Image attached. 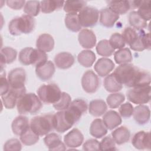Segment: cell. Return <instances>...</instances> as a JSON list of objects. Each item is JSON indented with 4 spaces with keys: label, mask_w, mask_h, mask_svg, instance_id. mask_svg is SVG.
<instances>
[{
    "label": "cell",
    "mask_w": 151,
    "mask_h": 151,
    "mask_svg": "<svg viewBox=\"0 0 151 151\" xmlns=\"http://www.w3.org/2000/svg\"><path fill=\"white\" fill-rule=\"evenodd\" d=\"M114 58L118 64H127L133 60L132 52L128 48H123L116 51L114 54Z\"/></svg>",
    "instance_id": "36"
},
{
    "label": "cell",
    "mask_w": 151,
    "mask_h": 151,
    "mask_svg": "<svg viewBox=\"0 0 151 151\" xmlns=\"http://www.w3.org/2000/svg\"><path fill=\"white\" fill-rule=\"evenodd\" d=\"M74 57L70 52H61L57 54L54 57L55 65L60 69L70 68L74 63Z\"/></svg>",
    "instance_id": "23"
},
{
    "label": "cell",
    "mask_w": 151,
    "mask_h": 151,
    "mask_svg": "<svg viewBox=\"0 0 151 151\" xmlns=\"http://www.w3.org/2000/svg\"><path fill=\"white\" fill-rule=\"evenodd\" d=\"M44 142L50 150H65L66 149L60 136L57 133H48L44 138Z\"/></svg>",
    "instance_id": "21"
},
{
    "label": "cell",
    "mask_w": 151,
    "mask_h": 151,
    "mask_svg": "<svg viewBox=\"0 0 151 151\" xmlns=\"http://www.w3.org/2000/svg\"><path fill=\"white\" fill-rule=\"evenodd\" d=\"M40 98L34 93H25L19 98L17 103L18 112L21 114H35L42 107Z\"/></svg>",
    "instance_id": "3"
},
{
    "label": "cell",
    "mask_w": 151,
    "mask_h": 151,
    "mask_svg": "<svg viewBox=\"0 0 151 151\" xmlns=\"http://www.w3.org/2000/svg\"><path fill=\"white\" fill-rule=\"evenodd\" d=\"M150 1H141L139 6L138 7V14L146 21L150 19Z\"/></svg>",
    "instance_id": "45"
},
{
    "label": "cell",
    "mask_w": 151,
    "mask_h": 151,
    "mask_svg": "<svg viewBox=\"0 0 151 151\" xmlns=\"http://www.w3.org/2000/svg\"><path fill=\"white\" fill-rule=\"evenodd\" d=\"M8 81L11 88L18 89L25 87L26 81L25 70L22 68H16L12 70L8 74Z\"/></svg>",
    "instance_id": "13"
},
{
    "label": "cell",
    "mask_w": 151,
    "mask_h": 151,
    "mask_svg": "<svg viewBox=\"0 0 151 151\" xmlns=\"http://www.w3.org/2000/svg\"><path fill=\"white\" fill-rule=\"evenodd\" d=\"M96 59L94 52L91 50H83L77 56V60L80 64L84 67L92 66Z\"/></svg>",
    "instance_id": "32"
},
{
    "label": "cell",
    "mask_w": 151,
    "mask_h": 151,
    "mask_svg": "<svg viewBox=\"0 0 151 151\" xmlns=\"http://www.w3.org/2000/svg\"><path fill=\"white\" fill-rule=\"evenodd\" d=\"M55 71L54 64L51 61H47L35 67V73L37 77L42 81H47L51 78Z\"/></svg>",
    "instance_id": "18"
},
{
    "label": "cell",
    "mask_w": 151,
    "mask_h": 151,
    "mask_svg": "<svg viewBox=\"0 0 151 151\" xmlns=\"http://www.w3.org/2000/svg\"><path fill=\"white\" fill-rule=\"evenodd\" d=\"M90 133L92 136L100 139L107 133V128L101 119H96L91 123Z\"/></svg>",
    "instance_id": "26"
},
{
    "label": "cell",
    "mask_w": 151,
    "mask_h": 151,
    "mask_svg": "<svg viewBox=\"0 0 151 151\" xmlns=\"http://www.w3.org/2000/svg\"><path fill=\"white\" fill-rule=\"evenodd\" d=\"M64 1L57 0H45L40 2L41 10L43 13H51L59 9L64 5Z\"/></svg>",
    "instance_id": "35"
},
{
    "label": "cell",
    "mask_w": 151,
    "mask_h": 151,
    "mask_svg": "<svg viewBox=\"0 0 151 151\" xmlns=\"http://www.w3.org/2000/svg\"><path fill=\"white\" fill-rule=\"evenodd\" d=\"M6 5L8 6L9 8L15 9V10H18L21 9L24 5H25V1L24 0H8L6 1Z\"/></svg>",
    "instance_id": "52"
},
{
    "label": "cell",
    "mask_w": 151,
    "mask_h": 151,
    "mask_svg": "<svg viewBox=\"0 0 151 151\" xmlns=\"http://www.w3.org/2000/svg\"><path fill=\"white\" fill-rule=\"evenodd\" d=\"M103 121L108 129L113 130L121 124L122 118L116 111L109 110L104 113Z\"/></svg>",
    "instance_id": "25"
},
{
    "label": "cell",
    "mask_w": 151,
    "mask_h": 151,
    "mask_svg": "<svg viewBox=\"0 0 151 151\" xmlns=\"http://www.w3.org/2000/svg\"><path fill=\"white\" fill-rule=\"evenodd\" d=\"M1 96H3L7 93L10 88L8 81L5 77V73H3V70H1Z\"/></svg>",
    "instance_id": "51"
},
{
    "label": "cell",
    "mask_w": 151,
    "mask_h": 151,
    "mask_svg": "<svg viewBox=\"0 0 151 151\" xmlns=\"http://www.w3.org/2000/svg\"><path fill=\"white\" fill-rule=\"evenodd\" d=\"M22 145L17 139H11L8 140L4 146V150H21Z\"/></svg>",
    "instance_id": "49"
},
{
    "label": "cell",
    "mask_w": 151,
    "mask_h": 151,
    "mask_svg": "<svg viewBox=\"0 0 151 151\" xmlns=\"http://www.w3.org/2000/svg\"><path fill=\"white\" fill-rule=\"evenodd\" d=\"M84 140L82 133L76 128L72 129L64 137L65 145L70 148H76L80 146Z\"/></svg>",
    "instance_id": "15"
},
{
    "label": "cell",
    "mask_w": 151,
    "mask_h": 151,
    "mask_svg": "<svg viewBox=\"0 0 151 151\" xmlns=\"http://www.w3.org/2000/svg\"><path fill=\"white\" fill-rule=\"evenodd\" d=\"M20 140L24 145L31 146L38 142L39 140V136L32 130L29 126L20 135Z\"/></svg>",
    "instance_id": "37"
},
{
    "label": "cell",
    "mask_w": 151,
    "mask_h": 151,
    "mask_svg": "<svg viewBox=\"0 0 151 151\" xmlns=\"http://www.w3.org/2000/svg\"><path fill=\"white\" fill-rule=\"evenodd\" d=\"M65 25L70 31L78 32L81 29V26L78 19V15L77 13H69L65 17Z\"/></svg>",
    "instance_id": "34"
},
{
    "label": "cell",
    "mask_w": 151,
    "mask_h": 151,
    "mask_svg": "<svg viewBox=\"0 0 151 151\" xmlns=\"http://www.w3.org/2000/svg\"><path fill=\"white\" fill-rule=\"evenodd\" d=\"M96 51L99 55L103 57H110L114 52V49L111 47L107 40L100 41L96 45Z\"/></svg>",
    "instance_id": "40"
},
{
    "label": "cell",
    "mask_w": 151,
    "mask_h": 151,
    "mask_svg": "<svg viewBox=\"0 0 151 151\" xmlns=\"http://www.w3.org/2000/svg\"><path fill=\"white\" fill-rule=\"evenodd\" d=\"M125 100V97L123 93H116L109 95L106 101L109 107L111 109L117 108Z\"/></svg>",
    "instance_id": "42"
},
{
    "label": "cell",
    "mask_w": 151,
    "mask_h": 151,
    "mask_svg": "<svg viewBox=\"0 0 151 151\" xmlns=\"http://www.w3.org/2000/svg\"><path fill=\"white\" fill-rule=\"evenodd\" d=\"M52 122L54 129L58 133L66 132L75 124L65 110L59 111L53 114Z\"/></svg>",
    "instance_id": "9"
},
{
    "label": "cell",
    "mask_w": 151,
    "mask_h": 151,
    "mask_svg": "<svg viewBox=\"0 0 151 151\" xmlns=\"http://www.w3.org/2000/svg\"><path fill=\"white\" fill-rule=\"evenodd\" d=\"M86 4L84 1H67L64 2V11L68 14L77 13L84 8Z\"/></svg>",
    "instance_id": "39"
},
{
    "label": "cell",
    "mask_w": 151,
    "mask_h": 151,
    "mask_svg": "<svg viewBox=\"0 0 151 151\" xmlns=\"http://www.w3.org/2000/svg\"><path fill=\"white\" fill-rule=\"evenodd\" d=\"M78 15L81 27H92L95 26L98 22L99 12L96 8L87 6L79 12Z\"/></svg>",
    "instance_id": "8"
},
{
    "label": "cell",
    "mask_w": 151,
    "mask_h": 151,
    "mask_svg": "<svg viewBox=\"0 0 151 151\" xmlns=\"http://www.w3.org/2000/svg\"><path fill=\"white\" fill-rule=\"evenodd\" d=\"M115 142L110 136L104 137L100 143V150H114L116 148Z\"/></svg>",
    "instance_id": "47"
},
{
    "label": "cell",
    "mask_w": 151,
    "mask_h": 151,
    "mask_svg": "<svg viewBox=\"0 0 151 151\" xmlns=\"http://www.w3.org/2000/svg\"><path fill=\"white\" fill-rule=\"evenodd\" d=\"M105 89L111 93L117 92L122 90L123 86L117 80L113 73L108 74L104 80L103 82Z\"/></svg>",
    "instance_id": "33"
},
{
    "label": "cell",
    "mask_w": 151,
    "mask_h": 151,
    "mask_svg": "<svg viewBox=\"0 0 151 151\" xmlns=\"http://www.w3.org/2000/svg\"><path fill=\"white\" fill-rule=\"evenodd\" d=\"M17 55L16 50L9 47H5L1 50V70H3V66L5 64H11L13 63Z\"/></svg>",
    "instance_id": "30"
},
{
    "label": "cell",
    "mask_w": 151,
    "mask_h": 151,
    "mask_svg": "<svg viewBox=\"0 0 151 151\" xmlns=\"http://www.w3.org/2000/svg\"><path fill=\"white\" fill-rule=\"evenodd\" d=\"M26 93L25 87L21 88H9V90L5 94L1 96L2 102L5 108L12 109L14 108L20 97Z\"/></svg>",
    "instance_id": "11"
},
{
    "label": "cell",
    "mask_w": 151,
    "mask_h": 151,
    "mask_svg": "<svg viewBox=\"0 0 151 151\" xmlns=\"http://www.w3.org/2000/svg\"><path fill=\"white\" fill-rule=\"evenodd\" d=\"M87 104L83 99H77L73 100L69 107L65 110L71 117L75 123H77L81 118V116L87 111Z\"/></svg>",
    "instance_id": "12"
},
{
    "label": "cell",
    "mask_w": 151,
    "mask_h": 151,
    "mask_svg": "<svg viewBox=\"0 0 151 151\" xmlns=\"http://www.w3.org/2000/svg\"><path fill=\"white\" fill-rule=\"evenodd\" d=\"M47 59L48 56L46 52L31 47L22 49L18 57L19 61L22 65H32L35 67L45 63L47 61Z\"/></svg>",
    "instance_id": "4"
},
{
    "label": "cell",
    "mask_w": 151,
    "mask_h": 151,
    "mask_svg": "<svg viewBox=\"0 0 151 151\" xmlns=\"http://www.w3.org/2000/svg\"><path fill=\"white\" fill-rule=\"evenodd\" d=\"M133 105L129 103L126 102L124 104H122L119 108V113L120 116L125 119L130 117L133 113Z\"/></svg>",
    "instance_id": "48"
},
{
    "label": "cell",
    "mask_w": 151,
    "mask_h": 151,
    "mask_svg": "<svg viewBox=\"0 0 151 151\" xmlns=\"http://www.w3.org/2000/svg\"><path fill=\"white\" fill-rule=\"evenodd\" d=\"M71 103V98L70 96L65 92H61L60 99L53 104V107L55 110L58 111L65 110L69 107Z\"/></svg>",
    "instance_id": "43"
},
{
    "label": "cell",
    "mask_w": 151,
    "mask_h": 151,
    "mask_svg": "<svg viewBox=\"0 0 151 151\" xmlns=\"http://www.w3.org/2000/svg\"><path fill=\"white\" fill-rule=\"evenodd\" d=\"M41 8L40 2L38 1H28L25 2L24 8V12L31 17L38 15Z\"/></svg>",
    "instance_id": "41"
},
{
    "label": "cell",
    "mask_w": 151,
    "mask_h": 151,
    "mask_svg": "<svg viewBox=\"0 0 151 151\" xmlns=\"http://www.w3.org/2000/svg\"><path fill=\"white\" fill-rule=\"evenodd\" d=\"M112 138L117 145H122L129 140L130 133L129 130L125 126L117 128L111 133Z\"/></svg>",
    "instance_id": "29"
},
{
    "label": "cell",
    "mask_w": 151,
    "mask_h": 151,
    "mask_svg": "<svg viewBox=\"0 0 151 151\" xmlns=\"http://www.w3.org/2000/svg\"><path fill=\"white\" fill-rule=\"evenodd\" d=\"M109 42L111 47L115 49H122L125 46V41L122 34L115 32L113 34L109 40Z\"/></svg>",
    "instance_id": "46"
},
{
    "label": "cell",
    "mask_w": 151,
    "mask_h": 151,
    "mask_svg": "<svg viewBox=\"0 0 151 151\" xmlns=\"http://www.w3.org/2000/svg\"><path fill=\"white\" fill-rule=\"evenodd\" d=\"M100 84L99 78L92 70L86 71L81 78V86L83 90L88 93H95Z\"/></svg>",
    "instance_id": "10"
},
{
    "label": "cell",
    "mask_w": 151,
    "mask_h": 151,
    "mask_svg": "<svg viewBox=\"0 0 151 151\" xmlns=\"http://www.w3.org/2000/svg\"><path fill=\"white\" fill-rule=\"evenodd\" d=\"M130 25L134 29L141 30L147 27V21L144 20L136 11H132L129 15Z\"/></svg>",
    "instance_id": "38"
},
{
    "label": "cell",
    "mask_w": 151,
    "mask_h": 151,
    "mask_svg": "<svg viewBox=\"0 0 151 151\" xmlns=\"http://www.w3.org/2000/svg\"><path fill=\"white\" fill-rule=\"evenodd\" d=\"M36 47L37 49L45 52H50L54 47L53 37L48 34H41L37 40Z\"/></svg>",
    "instance_id": "24"
},
{
    "label": "cell",
    "mask_w": 151,
    "mask_h": 151,
    "mask_svg": "<svg viewBox=\"0 0 151 151\" xmlns=\"http://www.w3.org/2000/svg\"><path fill=\"white\" fill-rule=\"evenodd\" d=\"M29 126L28 119L24 116H17L11 124L13 133L17 136H20Z\"/></svg>",
    "instance_id": "28"
},
{
    "label": "cell",
    "mask_w": 151,
    "mask_h": 151,
    "mask_svg": "<svg viewBox=\"0 0 151 151\" xmlns=\"http://www.w3.org/2000/svg\"><path fill=\"white\" fill-rule=\"evenodd\" d=\"M123 38L129 46L133 44L137 39L139 37V30L137 31L134 28L131 27H126L123 31Z\"/></svg>",
    "instance_id": "44"
},
{
    "label": "cell",
    "mask_w": 151,
    "mask_h": 151,
    "mask_svg": "<svg viewBox=\"0 0 151 151\" xmlns=\"http://www.w3.org/2000/svg\"><path fill=\"white\" fill-rule=\"evenodd\" d=\"M108 8L117 14H124L130 8V1H107Z\"/></svg>",
    "instance_id": "31"
},
{
    "label": "cell",
    "mask_w": 151,
    "mask_h": 151,
    "mask_svg": "<svg viewBox=\"0 0 151 151\" xmlns=\"http://www.w3.org/2000/svg\"><path fill=\"white\" fill-rule=\"evenodd\" d=\"M107 107L106 102L100 99L93 100L90 102L88 111L93 116L99 117L104 114L107 110Z\"/></svg>",
    "instance_id": "27"
},
{
    "label": "cell",
    "mask_w": 151,
    "mask_h": 151,
    "mask_svg": "<svg viewBox=\"0 0 151 151\" xmlns=\"http://www.w3.org/2000/svg\"><path fill=\"white\" fill-rule=\"evenodd\" d=\"M113 61L107 58H101L97 60L94 66V69L100 77L107 76L114 68Z\"/></svg>",
    "instance_id": "20"
},
{
    "label": "cell",
    "mask_w": 151,
    "mask_h": 151,
    "mask_svg": "<svg viewBox=\"0 0 151 151\" xmlns=\"http://www.w3.org/2000/svg\"><path fill=\"white\" fill-rule=\"evenodd\" d=\"M133 115L134 120L137 124L143 125L149 121L150 111L148 106L140 104L135 107Z\"/></svg>",
    "instance_id": "22"
},
{
    "label": "cell",
    "mask_w": 151,
    "mask_h": 151,
    "mask_svg": "<svg viewBox=\"0 0 151 151\" xmlns=\"http://www.w3.org/2000/svg\"><path fill=\"white\" fill-rule=\"evenodd\" d=\"M83 150H100V143L96 139H88L85 142L83 145Z\"/></svg>",
    "instance_id": "50"
},
{
    "label": "cell",
    "mask_w": 151,
    "mask_h": 151,
    "mask_svg": "<svg viewBox=\"0 0 151 151\" xmlns=\"http://www.w3.org/2000/svg\"><path fill=\"white\" fill-rule=\"evenodd\" d=\"M37 93L41 101L48 104L56 103L60 99L61 94L58 86L52 83L41 86Z\"/></svg>",
    "instance_id": "6"
},
{
    "label": "cell",
    "mask_w": 151,
    "mask_h": 151,
    "mask_svg": "<svg viewBox=\"0 0 151 151\" xmlns=\"http://www.w3.org/2000/svg\"><path fill=\"white\" fill-rule=\"evenodd\" d=\"M35 19L29 15H23L19 17L12 19L9 23L8 30L9 33L15 36L19 35L24 33H31L35 28Z\"/></svg>",
    "instance_id": "2"
},
{
    "label": "cell",
    "mask_w": 151,
    "mask_h": 151,
    "mask_svg": "<svg viewBox=\"0 0 151 151\" xmlns=\"http://www.w3.org/2000/svg\"><path fill=\"white\" fill-rule=\"evenodd\" d=\"M150 85L133 87L127 92V98L136 104H146L150 100Z\"/></svg>",
    "instance_id": "7"
},
{
    "label": "cell",
    "mask_w": 151,
    "mask_h": 151,
    "mask_svg": "<svg viewBox=\"0 0 151 151\" xmlns=\"http://www.w3.org/2000/svg\"><path fill=\"white\" fill-rule=\"evenodd\" d=\"M53 114H46L33 117L30 122V127L38 136L47 134L54 129Z\"/></svg>",
    "instance_id": "5"
},
{
    "label": "cell",
    "mask_w": 151,
    "mask_h": 151,
    "mask_svg": "<svg viewBox=\"0 0 151 151\" xmlns=\"http://www.w3.org/2000/svg\"><path fill=\"white\" fill-rule=\"evenodd\" d=\"M132 143L136 149L150 150L151 139L150 132H146L145 131L137 132L132 138Z\"/></svg>",
    "instance_id": "14"
},
{
    "label": "cell",
    "mask_w": 151,
    "mask_h": 151,
    "mask_svg": "<svg viewBox=\"0 0 151 151\" xmlns=\"http://www.w3.org/2000/svg\"><path fill=\"white\" fill-rule=\"evenodd\" d=\"M117 80L128 87H136L150 85V74L132 64H123L118 66L113 73Z\"/></svg>",
    "instance_id": "1"
},
{
    "label": "cell",
    "mask_w": 151,
    "mask_h": 151,
    "mask_svg": "<svg viewBox=\"0 0 151 151\" xmlns=\"http://www.w3.org/2000/svg\"><path fill=\"white\" fill-rule=\"evenodd\" d=\"M119 18V15L109 8H103L100 12V23L105 27L111 28L113 27Z\"/></svg>",
    "instance_id": "19"
},
{
    "label": "cell",
    "mask_w": 151,
    "mask_h": 151,
    "mask_svg": "<svg viewBox=\"0 0 151 151\" xmlns=\"http://www.w3.org/2000/svg\"><path fill=\"white\" fill-rule=\"evenodd\" d=\"M78 40L81 46L87 49L93 48L97 41L96 37L94 32L88 29H83L79 32Z\"/></svg>",
    "instance_id": "17"
},
{
    "label": "cell",
    "mask_w": 151,
    "mask_h": 151,
    "mask_svg": "<svg viewBox=\"0 0 151 151\" xmlns=\"http://www.w3.org/2000/svg\"><path fill=\"white\" fill-rule=\"evenodd\" d=\"M130 47L136 51H142L146 49L150 50L151 47L150 33H145L143 29L139 30V37L137 40L130 45Z\"/></svg>",
    "instance_id": "16"
}]
</instances>
